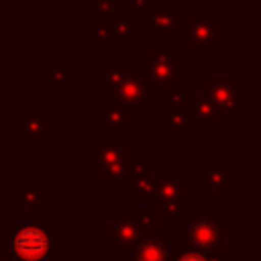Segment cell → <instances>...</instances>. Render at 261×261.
<instances>
[{
    "instance_id": "cell-1",
    "label": "cell",
    "mask_w": 261,
    "mask_h": 261,
    "mask_svg": "<svg viewBox=\"0 0 261 261\" xmlns=\"http://www.w3.org/2000/svg\"><path fill=\"white\" fill-rule=\"evenodd\" d=\"M139 67L147 77V82L155 86L159 96L163 98H169L171 94L186 88L184 84H179V80L188 75V67L179 65L175 47L149 49V53L139 59Z\"/></svg>"
},
{
    "instance_id": "cell-2",
    "label": "cell",
    "mask_w": 261,
    "mask_h": 261,
    "mask_svg": "<svg viewBox=\"0 0 261 261\" xmlns=\"http://www.w3.org/2000/svg\"><path fill=\"white\" fill-rule=\"evenodd\" d=\"M10 253L18 261H45L57 251L55 234L43 224H14L8 232Z\"/></svg>"
},
{
    "instance_id": "cell-3",
    "label": "cell",
    "mask_w": 261,
    "mask_h": 261,
    "mask_svg": "<svg viewBox=\"0 0 261 261\" xmlns=\"http://www.w3.org/2000/svg\"><path fill=\"white\" fill-rule=\"evenodd\" d=\"M130 157V141H94V177L110 179L116 190L122 188V181L128 179Z\"/></svg>"
},
{
    "instance_id": "cell-4",
    "label": "cell",
    "mask_w": 261,
    "mask_h": 261,
    "mask_svg": "<svg viewBox=\"0 0 261 261\" xmlns=\"http://www.w3.org/2000/svg\"><path fill=\"white\" fill-rule=\"evenodd\" d=\"M147 234H155V232L149 230V226L139 216V212L135 216L112 214L110 222L102 226V241L110 245L112 253H118V255L130 253V249Z\"/></svg>"
},
{
    "instance_id": "cell-5",
    "label": "cell",
    "mask_w": 261,
    "mask_h": 261,
    "mask_svg": "<svg viewBox=\"0 0 261 261\" xmlns=\"http://www.w3.org/2000/svg\"><path fill=\"white\" fill-rule=\"evenodd\" d=\"M224 37V22L212 10L186 12V47L188 49H214L216 41Z\"/></svg>"
},
{
    "instance_id": "cell-6",
    "label": "cell",
    "mask_w": 261,
    "mask_h": 261,
    "mask_svg": "<svg viewBox=\"0 0 261 261\" xmlns=\"http://www.w3.org/2000/svg\"><path fill=\"white\" fill-rule=\"evenodd\" d=\"M224 241V216H194L186 214V245L188 249L196 251H212L222 245Z\"/></svg>"
},
{
    "instance_id": "cell-7",
    "label": "cell",
    "mask_w": 261,
    "mask_h": 261,
    "mask_svg": "<svg viewBox=\"0 0 261 261\" xmlns=\"http://www.w3.org/2000/svg\"><path fill=\"white\" fill-rule=\"evenodd\" d=\"M204 90L206 98L220 108L224 114H241V92H243V77L241 75H226V77H204Z\"/></svg>"
},
{
    "instance_id": "cell-8",
    "label": "cell",
    "mask_w": 261,
    "mask_h": 261,
    "mask_svg": "<svg viewBox=\"0 0 261 261\" xmlns=\"http://www.w3.org/2000/svg\"><path fill=\"white\" fill-rule=\"evenodd\" d=\"M112 102L124 106L130 114H139L141 108L151 102V84L143 75L141 67L112 90Z\"/></svg>"
},
{
    "instance_id": "cell-9",
    "label": "cell",
    "mask_w": 261,
    "mask_h": 261,
    "mask_svg": "<svg viewBox=\"0 0 261 261\" xmlns=\"http://www.w3.org/2000/svg\"><path fill=\"white\" fill-rule=\"evenodd\" d=\"M186 188H188V179L179 177L177 169H159L157 177H155V188H153V194L147 200V206L155 208L161 200L181 196L186 192Z\"/></svg>"
},
{
    "instance_id": "cell-10",
    "label": "cell",
    "mask_w": 261,
    "mask_h": 261,
    "mask_svg": "<svg viewBox=\"0 0 261 261\" xmlns=\"http://www.w3.org/2000/svg\"><path fill=\"white\" fill-rule=\"evenodd\" d=\"M169 251V237L167 232H155L143 237L130 249V261H163Z\"/></svg>"
},
{
    "instance_id": "cell-11",
    "label": "cell",
    "mask_w": 261,
    "mask_h": 261,
    "mask_svg": "<svg viewBox=\"0 0 261 261\" xmlns=\"http://www.w3.org/2000/svg\"><path fill=\"white\" fill-rule=\"evenodd\" d=\"M204 186L212 190L216 198H222L224 192L234 186V171L228 169L222 159H208L204 163Z\"/></svg>"
},
{
    "instance_id": "cell-12",
    "label": "cell",
    "mask_w": 261,
    "mask_h": 261,
    "mask_svg": "<svg viewBox=\"0 0 261 261\" xmlns=\"http://www.w3.org/2000/svg\"><path fill=\"white\" fill-rule=\"evenodd\" d=\"M18 120H20L18 141H22V143L39 141V143H43V141L49 139V133H47L49 114H45V112H20Z\"/></svg>"
},
{
    "instance_id": "cell-13",
    "label": "cell",
    "mask_w": 261,
    "mask_h": 261,
    "mask_svg": "<svg viewBox=\"0 0 261 261\" xmlns=\"http://www.w3.org/2000/svg\"><path fill=\"white\" fill-rule=\"evenodd\" d=\"M133 130V114L116 104H104L102 106V133H130Z\"/></svg>"
},
{
    "instance_id": "cell-14",
    "label": "cell",
    "mask_w": 261,
    "mask_h": 261,
    "mask_svg": "<svg viewBox=\"0 0 261 261\" xmlns=\"http://www.w3.org/2000/svg\"><path fill=\"white\" fill-rule=\"evenodd\" d=\"M177 27H179L177 24V18L169 10V4L167 2H159L157 8L149 14V39H153V41L167 39V35L171 31H175Z\"/></svg>"
},
{
    "instance_id": "cell-15",
    "label": "cell",
    "mask_w": 261,
    "mask_h": 261,
    "mask_svg": "<svg viewBox=\"0 0 261 261\" xmlns=\"http://www.w3.org/2000/svg\"><path fill=\"white\" fill-rule=\"evenodd\" d=\"M186 108L190 112L192 124L198 122V120H212L216 124H222L224 122V112L220 108H216L208 98H198V96H194V94L188 92Z\"/></svg>"
},
{
    "instance_id": "cell-16",
    "label": "cell",
    "mask_w": 261,
    "mask_h": 261,
    "mask_svg": "<svg viewBox=\"0 0 261 261\" xmlns=\"http://www.w3.org/2000/svg\"><path fill=\"white\" fill-rule=\"evenodd\" d=\"M112 35L120 41H137L141 37V22L135 20L128 10H122L112 18Z\"/></svg>"
},
{
    "instance_id": "cell-17",
    "label": "cell",
    "mask_w": 261,
    "mask_h": 261,
    "mask_svg": "<svg viewBox=\"0 0 261 261\" xmlns=\"http://www.w3.org/2000/svg\"><path fill=\"white\" fill-rule=\"evenodd\" d=\"M18 204L27 208L31 216H37L39 210L49 204V190L47 188H20Z\"/></svg>"
},
{
    "instance_id": "cell-18",
    "label": "cell",
    "mask_w": 261,
    "mask_h": 261,
    "mask_svg": "<svg viewBox=\"0 0 261 261\" xmlns=\"http://www.w3.org/2000/svg\"><path fill=\"white\" fill-rule=\"evenodd\" d=\"M155 208H157V214L163 216L169 226H173V224H177V220L181 216L188 214V198L181 194V196H175L169 200H161Z\"/></svg>"
},
{
    "instance_id": "cell-19",
    "label": "cell",
    "mask_w": 261,
    "mask_h": 261,
    "mask_svg": "<svg viewBox=\"0 0 261 261\" xmlns=\"http://www.w3.org/2000/svg\"><path fill=\"white\" fill-rule=\"evenodd\" d=\"M139 69V65H135V67H118V65H106V67H102V77H104V84L108 86V88H118L126 77H130L135 71Z\"/></svg>"
},
{
    "instance_id": "cell-20",
    "label": "cell",
    "mask_w": 261,
    "mask_h": 261,
    "mask_svg": "<svg viewBox=\"0 0 261 261\" xmlns=\"http://www.w3.org/2000/svg\"><path fill=\"white\" fill-rule=\"evenodd\" d=\"M94 47L102 49L106 45V41L114 39L112 35V18H102V16H94Z\"/></svg>"
},
{
    "instance_id": "cell-21",
    "label": "cell",
    "mask_w": 261,
    "mask_h": 261,
    "mask_svg": "<svg viewBox=\"0 0 261 261\" xmlns=\"http://www.w3.org/2000/svg\"><path fill=\"white\" fill-rule=\"evenodd\" d=\"M77 82H75V75H71L65 67L61 65H53L47 73V86L49 88H73Z\"/></svg>"
},
{
    "instance_id": "cell-22",
    "label": "cell",
    "mask_w": 261,
    "mask_h": 261,
    "mask_svg": "<svg viewBox=\"0 0 261 261\" xmlns=\"http://www.w3.org/2000/svg\"><path fill=\"white\" fill-rule=\"evenodd\" d=\"M155 179L151 175H141L130 179V196L133 198H149L153 194Z\"/></svg>"
},
{
    "instance_id": "cell-23",
    "label": "cell",
    "mask_w": 261,
    "mask_h": 261,
    "mask_svg": "<svg viewBox=\"0 0 261 261\" xmlns=\"http://www.w3.org/2000/svg\"><path fill=\"white\" fill-rule=\"evenodd\" d=\"M124 8H122V2L120 0H94V16L114 18Z\"/></svg>"
},
{
    "instance_id": "cell-24",
    "label": "cell",
    "mask_w": 261,
    "mask_h": 261,
    "mask_svg": "<svg viewBox=\"0 0 261 261\" xmlns=\"http://www.w3.org/2000/svg\"><path fill=\"white\" fill-rule=\"evenodd\" d=\"M163 261H206V255L202 251L196 249H188V251H167Z\"/></svg>"
},
{
    "instance_id": "cell-25",
    "label": "cell",
    "mask_w": 261,
    "mask_h": 261,
    "mask_svg": "<svg viewBox=\"0 0 261 261\" xmlns=\"http://www.w3.org/2000/svg\"><path fill=\"white\" fill-rule=\"evenodd\" d=\"M141 175H151V165L145 159H133L128 161V179L141 177Z\"/></svg>"
},
{
    "instance_id": "cell-26",
    "label": "cell",
    "mask_w": 261,
    "mask_h": 261,
    "mask_svg": "<svg viewBox=\"0 0 261 261\" xmlns=\"http://www.w3.org/2000/svg\"><path fill=\"white\" fill-rule=\"evenodd\" d=\"M204 255H206V261H234V255H232L230 251H226L224 247L206 251Z\"/></svg>"
},
{
    "instance_id": "cell-27",
    "label": "cell",
    "mask_w": 261,
    "mask_h": 261,
    "mask_svg": "<svg viewBox=\"0 0 261 261\" xmlns=\"http://www.w3.org/2000/svg\"><path fill=\"white\" fill-rule=\"evenodd\" d=\"M135 10H147L149 8V0H130Z\"/></svg>"
},
{
    "instance_id": "cell-28",
    "label": "cell",
    "mask_w": 261,
    "mask_h": 261,
    "mask_svg": "<svg viewBox=\"0 0 261 261\" xmlns=\"http://www.w3.org/2000/svg\"><path fill=\"white\" fill-rule=\"evenodd\" d=\"M12 259H14L12 253H10V251H4L2 245H0V261H12Z\"/></svg>"
},
{
    "instance_id": "cell-29",
    "label": "cell",
    "mask_w": 261,
    "mask_h": 261,
    "mask_svg": "<svg viewBox=\"0 0 261 261\" xmlns=\"http://www.w3.org/2000/svg\"><path fill=\"white\" fill-rule=\"evenodd\" d=\"M12 8V0H0V10L2 12H8Z\"/></svg>"
},
{
    "instance_id": "cell-30",
    "label": "cell",
    "mask_w": 261,
    "mask_h": 261,
    "mask_svg": "<svg viewBox=\"0 0 261 261\" xmlns=\"http://www.w3.org/2000/svg\"><path fill=\"white\" fill-rule=\"evenodd\" d=\"M0 110H2V96H0Z\"/></svg>"
}]
</instances>
